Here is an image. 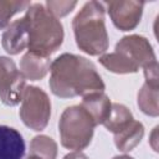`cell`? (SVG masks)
<instances>
[{"label":"cell","instance_id":"1","mask_svg":"<svg viewBox=\"0 0 159 159\" xmlns=\"http://www.w3.org/2000/svg\"><path fill=\"white\" fill-rule=\"evenodd\" d=\"M50 89L61 98L87 96L103 92L106 86L96 66L86 57L75 53H62L50 66Z\"/></svg>","mask_w":159,"mask_h":159},{"label":"cell","instance_id":"2","mask_svg":"<svg viewBox=\"0 0 159 159\" xmlns=\"http://www.w3.org/2000/svg\"><path fill=\"white\" fill-rule=\"evenodd\" d=\"M26 10L24 17L29 30V52L50 57L63 42L65 32L62 24L42 4H31Z\"/></svg>","mask_w":159,"mask_h":159},{"label":"cell","instance_id":"3","mask_svg":"<svg viewBox=\"0 0 159 159\" xmlns=\"http://www.w3.org/2000/svg\"><path fill=\"white\" fill-rule=\"evenodd\" d=\"M104 4L88 1L72 21L78 48L89 56H101L108 50L109 41L104 22Z\"/></svg>","mask_w":159,"mask_h":159},{"label":"cell","instance_id":"4","mask_svg":"<svg viewBox=\"0 0 159 159\" xmlns=\"http://www.w3.org/2000/svg\"><path fill=\"white\" fill-rule=\"evenodd\" d=\"M98 61L108 71L125 75L135 73L140 67L157 61V58L147 37L140 35H128L117 42L113 52L101 55Z\"/></svg>","mask_w":159,"mask_h":159},{"label":"cell","instance_id":"5","mask_svg":"<svg viewBox=\"0 0 159 159\" xmlns=\"http://www.w3.org/2000/svg\"><path fill=\"white\" fill-rule=\"evenodd\" d=\"M96 125L92 116L81 104L67 107L58 122L61 144L73 152L83 150L92 142Z\"/></svg>","mask_w":159,"mask_h":159},{"label":"cell","instance_id":"6","mask_svg":"<svg viewBox=\"0 0 159 159\" xmlns=\"http://www.w3.org/2000/svg\"><path fill=\"white\" fill-rule=\"evenodd\" d=\"M20 118L32 130H43L51 117V101L47 93L36 86H26L19 111Z\"/></svg>","mask_w":159,"mask_h":159},{"label":"cell","instance_id":"7","mask_svg":"<svg viewBox=\"0 0 159 159\" xmlns=\"http://www.w3.org/2000/svg\"><path fill=\"white\" fill-rule=\"evenodd\" d=\"M15 62L6 56H0V101L5 106H17L24 96L26 83Z\"/></svg>","mask_w":159,"mask_h":159},{"label":"cell","instance_id":"8","mask_svg":"<svg viewBox=\"0 0 159 159\" xmlns=\"http://www.w3.org/2000/svg\"><path fill=\"white\" fill-rule=\"evenodd\" d=\"M113 25L120 31L134 30L142 19L144 2L134 0L109 1L104 4Z\"/></svg>","mask_w":159,"mask_h":159},{"label":"cell","instance_id":"9","mask_svg":"<svg viewBox=\"0 0 159 159\" xmlns=\"http://www.w3.org/2000/svg\"><path fill=\"white\" fill-rule=\"evenodd\" d=\"M29 43V30L25 17L12 21L1 36V45L10 55H19Z\"/></svg>","mask_w":159,"mask_h":159},{"label":"cell","instance_id":"10","mask_svg":"<svg viewBox=\"0 0 159 159\" xmlns=\"http://www.w3.org/2000/svg\"><path fill=\"white\" fill-rule=\"evenodd\" d=\"M25 149V140L19 130L0 125V159H22Z\"/></svg>","mask_w":159,"mask_h":159},{"label":"cell","instance_id":"11","mask_svg":"<svg viewBox=\"0 0 159 159\" xmlns=\"http://www.w3.org/2000/svg\"><path fill=\"white\" fill-rule=\"evenodd\" d=\"M81 106L92 116L97 125L106 122L112 109V102L104 92H93L84 96Z\"/></svg>","mask_w":159,"mask_h":159},{"label":"cell","instance_id":"12","mask_svg":"<svg viewBox=\"0 0 159 159\" xmlns=\"http://www.w3.org/2000/svg\"><path fill=\"white\" fill-rule=\"evenodd\" d=\"M50 57H42L27 52L20 61V72L25 80L39 81L42 80L50 71Z\"/></svg>","mask_w":159,"mask_h":159},{"label":"cell","instance_id":"13","mask_svg":"<svg viewBox=\"0 0 159 159\" xmlns=\"http://www.w3.org/2000/svg\"><path fill=\"white\" fill-rule=\"evenodd\" d=\"M113 135L117 149L122 153H128L133 150L143 139L144 125L139 120L133 119L128 125H125L122 130H119Z\"/></svg>","mask_w":159,"mask_h":159},{"label":"cell","instance_id":"14","mask_svg":"<svg viewBox=\"0 0 159 159\" xmlns=\"http://www.w3.org/2000/svg\"><path fill=\"white\" fill-rule=\"evenodd\" d=\"M159 81H145L138 92V107L139 109L150 117H158L159 114Z\"/></svg>","mask_w":159,"mask_h":159},{"label":"cell","instance_id":"15","mask_svg":"<svg viewBox=\"0 0 159 159\" xmlns=\"http://www.w3.org/2000/svg\"><path fill=\"white\" fill-rule=\"evenodd\" d=\"M134 119L132 112L120 103H112V109L111 113L108 116V118L106 119V122L103 123V125L106 127V129L113 134L118 133L119 130H122L125 125H128L132 120Z\"/></svg>","mask_w":159,"mask_h":159},{"label":"cell","instance_id":"16","mask_svg":"<svg viewBox=\"0 0 159 159\" xmlns=\"http://www.w3.org/2000/svg\"><path fill=\"white\" fill-rule=\"evenodd\" d=\"M39 159H56L57 143L48 135H36L30 143V154Z\"/></svg>","mask_w":159,"mask_h":159},{"label":"cell","instance_id":"17","mask_svg":"<svg viewBox=\"0 0 159 159\" xmlns=\"http://www.w3.org/2000/svg\"><path fill=\"white\" fill-rule=\"evenodd\" d=\"M30 1H14L0 0V30L9 26L10 19L17 12L26 10L30 6Z\"/></svg>","mask_w":159,"mask_h":159},{"label":"cell","instance_id":"18","mask_svg":"<svg viewBox=\"0 0 159 159\" xmlns=\"http://www.w3.org/2000/svg\"><path fill=\"white\" fill-rule=\"evenodd\" d=\"M76 5L77 1H47L45 6L55 17L58 19L70 14Z\"/></svg>","mask_w":159,"mask_h":159},{"label":"cell","instance_id":"19","mask_svg":"<svg viewBox=\"0 0 159 159\" xmlns=\"http://www.w3.org/2000/svg\"><path fill=\"white\" fill-rule=\"evenodd\" d=\"M157 134H158V127H155V128L153 129V132H152V134H150V140H149L152 148H153L155 152H158V144H157L158 139H157Z\"/></svg>","mask_w":159,"mask_h":159},{"label":"cell","instance_id":"20","mask_svg":"<svg viewBox=\"0 0 159 159\" xmlns=\"http://www.w3.org/2000/svg\"><path fill=\"white\" fill-rule=\"evenodd\" d=\"M112 159H133V158L129 157V155H127V154H123V155H117V157H114Z\"/></svg>","mask_w":159,"mask_h":159},{"label":"cell","instance_id":"21","mask_svg":"<svg viewBox=\"0 0 159 159\" xmlns=\"http://www.w3.org/2000/svg\"><path fill=\"white\" fill-rule=\"evenodd\" d=\"M27 159H39V158H36V157H34V155H29Z\"/></svg>","mask_w":159,"mask_h":159}]
</instances>
